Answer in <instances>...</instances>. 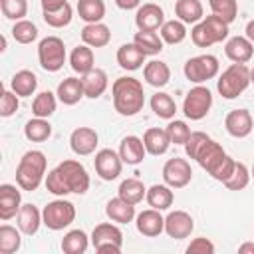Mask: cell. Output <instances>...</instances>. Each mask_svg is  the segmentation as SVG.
Instances as JSON below:
<instances>
[{"mask_svg": "<svg viewBox=\"0 0 254 254\" xmlns=\"http://www.w3.org/2000/svg\"><path fill=\"white\" fill-rule=\"evenodd\" d=\"M46 189L56 196H64L69 192L83 194L89 189V175L79 161L67 159L48 173Z\"/></svg>", "mask_w": 254, "mask_h": 254, "instance_id": "6da1fadb", "label": "cell"}, {"mask_svg": "<svg viewBox=\"0 0 254 254\" xmlns=\"http://www.w3.org/2000/svg\"><path fill=\"white\" fill-rule=\"evenodd\" d=\"M113 95V107L119 115L131 117L137 115L145 105V93L143 85L135 77H117L111 87Z\"/></svg>", "mask_w": 254, "mask_h": 254, "instance_id": "7a4b0ae2", "label": "cell"}, {"mask_svg": "<svg viewBox=\"0 0 254 254\" xmlns=\"http://www.w3.org/2000/svg\"><path fill=\"white\" fill-rule=\"evenodd\" d=\"M194 161H196L212 179H216V181H220V183H224V181L230 177V173H232V169H234V163H236L232 157L226 155V151L222 149V145L216 143L214 139H208V141L202 145V149L196 153Z\"/></svg>", "mask_w": 254, "mask_h": 254, "instance_id": "3957f363", "label": "cell"}, {"mask_svg": "<svg viewBox=\"0 0 254 254\" xmlns=\"http://www.w3.org/2000/svg\"><path fill=\"white\" fill-rule=\"evenodd\" d=\"M46 155L42 151H28L22 155L18 167H16V183L22 190H36L46 175Z\"/></svg>", "mask_w": 254, "mask_h": 254, "instance_id": "277c9868", "label": "cell"}, {"mask_svg": "<svg viewBox=\"0 0 254 254\" xmlns=\"http://www.w3.org/2000/svg\"><path fill=\"white\" fill-rule=\"evenodd\" d=\"M250 85V69L246 67V64H232L230 67H226L222 71V75L218 77L216 89L224 99H234L238 97L246 87Z\"/></svg>", "mask_w": 254, "mask_h": 254, "instance_id": "5b68a950", "label": "cell"}, {"mask_svg": "<svg viewBox=\"0 0 254 254\" xmlns=\"http://www.w3.org/2000/svg\"><path fill=\"white\" fill-rule=\"evenodd\" d=\"M42 220L50 230H64L75 220V206L69 200L58 198L44 206Z\"/></svg>", "mask_w": 254, "mask_h": 254, "instance_id": "8992f818", "label": "cell"}, {"mask_svg": "<svg viewBox=\"0 0 254 254\" xmlns=\"http://www.w3.org/2000/svg\"><path fill=\"white\" fill-rule=\"evenodd\" d=\"M91 244L99 254H119L123 246V232L111 222L97 224L91 232Z\"/></svg>", "mask_w": 254, "mask_h": 254, "instance_id": "52a82bcc", "label": "cell"}, {"mask_svg": "<svg viewBox=\"0 0 254 254\" xmlns=\"http://www.w3.org/2000/svg\"><path fill=\"white\" fill-rule=\"evenodd\" d=\"M38 60L46 71H58L65 64V46L58 36H48L38 46Z\"/></svg>", "mask_w": 254, "mask_h": 254, "instance_id": "ba28073f", "label": "cell"}, {"mask_svg": "<svg viewBox=\"0 0 254 254\" xmlns=\"http://www.w3.org/2000/svg\"><path fill=\"white\" fill-rule=\"evenodd\" d=\"M185 77L192 83H202L212 79L218 73V60L212 54H202V56H194L190 60H187L185 64Z\"/></svg>", "mask_w": 254, "mask_h": 254, "instance_id": "9c48e42d", "label": "cell"}, {"mask_svg": "<svg viewBox=\"0 0 254 254\" xmlns=\"http://www.w3.org/2000/svg\"><path fill=\"white\" fill-rule=\"evenodd\" d=\"M212 107V93L208 87L196 85L192 87L183 101V113L190 119V121H200L202 117H206V113Z\"/></svg>", "mask_w": 254, "mask_h": 254, "instance_id": "30bf717a", "label": "cell"}, {"mask_svg": "<svg viewBox=\"0 0 254 254\" xmlns=\"http://www.w3.org/2000/svg\"><path fill=\"white\" fill-rule=\"evenodd\" d=\"M192 179V169L185 159H169L163 167V181L165 185H169L171 189H183L190 183Z\"/></svg>", "mask_w": 254, "mask_h": 254, "instance_id": "8fae6325", "label": "cell"}, {"mask_svg": "<svg viewBox=\"0 0 254 254\" xmlns=\"http://www.w3.org/2000/svg\"><path fill=\"white\" fill-rule=\"evenodd\" d=\"M95 165V173L103 179V181H113L121 175V167H123V159L119 153H115L113 149H101L95 153L93 159Z\"/></svg>", "mask_w": 254, "mask_h": 254, "instance_id": "7c38bea8", "label": "cell"}, {"mask_svg": "<svg viewBox=\"0 0 254 254\" xmlns=\"http://www.w3.org/2000/svg\"><path fill=\"white\" fill-rule=\"evenodd\" d=\"M194 230V220L189 212L185 210H173L165 216V232L171 236V238H189L190 232Z\"/></svg>", "mask_w": 254, "mask_h": 254, "instance_id": "4fadbf2b", "label": "cell"}, {"mask_svg": "<svg viewBox=\"0 0 254 254\" xmlns=\"http://www.w3.org/2000/svg\"><path fill=\"white\" fill-rule=\"evenodd\" d=\"M97 141H99V137H97L95 129H91V127H77L69 135L71 151L75 155H81V157L91 155L95 151V147H97Z\"/></svg>", "mask_w": 254, "mask_h": 254, "instance_id": "5bb4252c", "label": "cell"}, {"mask_svg": "<svg viewBox=\"0 0 254 254\" xmlns=\"http://www.w3.org/2000/svg\"><path fill=\"white\" fill-rule=\"evenodd\" d=\"M135 24L139 30H161V26L165 24V12L159 4H143L135 14Z\"/></svg>", "mask_w": 254, "mask_h": 254, "instance_id": "9a60e30c", "label": "cell"}, {"mask_svg": "<svg viewBox=\"0 0 254 254\" xmlns=\"http://www.w3.org/2000/svg\"><path fill=\"white\" fill-rule=\"evenodd\" d=\"M22 206V194L14 185H0V218L2 220H10L14 216H18Z\"/></svg>", "mask_w": 254, "mask_h": 254, "instance_id": "2e32d148", "label": "cell"}, {"mask_svg": "<svg viewBox=\"0 0 254 254\" xmlns=\"http://www.w3.org/2000/svg\"><path fill=\"white\" fill-rule=\"evenodd\" d=\"M224 127H226L228 135H232L236 139L248 137L250 131H252V115H250V111L248 109H232L224 119Z\"/></svg>", "mask_w": 254, "mask_h": 254, "instance_id": "e0dca14e", "label": "cell"}, {"mask_svg": "<svg viewBox=\"0 0 254 254\" xmlns=\"http://www.w3.org/2000/svg\"><path fill=\"white\" fill-rule=\"evenodd\" d=\"M224 54L228 60H232L234 64H246L252 60L254 56V44L246 38V36H234L226 42L224 46Z\"/></svg>", "mask_w": 254, "mask_h": 254, "instance_id": "ac0fdd59", "label": "cell"}, {"mask_svg": "<svg viewBox=\"0 0 254 254\" xmlns=\"http://www.w3.org/2000/svg\"><path fill=\"white\" fill-rule=\"evenodd\" d=\"M137 230L143 236L155 238L161 232H165V218L161 216V210L157 208H149L137 214Z\"/></svg>", "mask_w": 254, "mask_h": 254, "instance_id": "d6986e66", "label": "cell"}, {"mask_svg": "<svg viewBox=\"0 0 254 254\" xmlns=\"http://www.w3.org/2000/svg\"><path fill=\"white\" fill-rule=\"evenodd\" d=\"M145 153H147V149H145L143 139H139L135 135L123 137V141L119 145V155H121L123 163H127V165H139L145 159Z\"/></svg>", "mask_w": 254, "mask_h": 254, "instance_id": "ffe728a7", "label": "cell"}, {"mask_svg": "<svg viewBox=\"0 0 254 254\" xmlns=\"http://www.w3.org/2000/svg\"><path fill=\"white\" fill-rule=\"evenodd\" d=\"M81 83H83L85 97L97 99L107 89V73L99 67H93V69H89L87 73L81 75Z\"/></svg>", "mask_w": 254, "mask_h": 254, "instance_id": "44dd1931", "label": "cell"}, {"mask_svg": "<svg viewBox=\"0 0 254 254\" xmlns=\"http://www.w3.org/2000/svg\"><path fill=\"white\" fill-rule=\"evenodd\" d=\"M81 40L89 48H103L111 40V32L105 24L95 22V24H85L81 30Z\"/></svg>", "mask_w": 254, "mask_h": 254, "instance_id": "7402d4cb", "label": "cell"}, {"mask_svg": "<svg viewBox=\"0 0 254 254\" xmlns=\"http://www.w3.org/2000/svg\"><path fill=\"white\" fill-rule=\"evenodd\" d=\"M143 77L149 85L153 87H165L171 79V69L165 62L161 60H151L149 64H145L143 67Z\"/></svg>", "mask_w": 254, "mask_h": 254, "instance_id": "603a6c76", "label": "cell"}, {"mask_svg": "<svg viewBox=\"0 0 254 254\" xmlns=\"http://www.w3.org/2000/svg\"><path fill=\"white\" fill-rule=\"evenodd\" d=\"M58 99L64 103V105H75L83 95V83L79 77H65L64 81H60L58 85Z\"/></svg>", "mask_w": 254, "mask_h": 254, "instance_id": "cb8c5ba5", "label": "cell"}, {"mask_svg": "<svg viewBox=\"0 0 254 254\" xmlns=\"http://www.w3.org/2000/svg\"><path fill=\"white\" fill-rule=\"evenodd\" d=\"M105 212H107V216H109L113 222H117V224H127V222H131V220L135 218V204L123 200V198L117 194L115 198H111V200L107 202Z\"/></svg>", "mask_w": 254, "mask_h": 254, "instance_id": "d4e9b609", "label": "cell"}, {"mask_svg": "<svg viewBox=\"0 0 254 254\" xmlns=\"http://www.w3.org/2000/svg\"><path fill=\"white\" fill-rule=\"evenodd\" d=\"M117 64L123 67V69H129V71H135L139 69L143 64H145V54L137 48V44H123L119 50H117Z\"/></svg>", "mask_w": 254, "mask_h": 254, "instance_id": "484cf974", "label": "cell"}, {"mask_svg": "<svg viewBox=\"0 0 254 254\" xmlns=\"http://www.w3.org/2000/svg\"><path fill=\"white\" fill-rule=\"evenodd\" d=\"M143 143H145L147 153H151V155H163V153H167V149H169V145H171V139H169L167 129L151 127V129L145 131Z\"/></svg>", "mask_w": 254, "mask_h": 254, "instance_id": "4316f807", "label": "cell"}, {"mask_svg": "<svg viewBox=\"0 0 254 254\" xmlns=\"http://www.w3.org/2000/svg\"><path fill=\"white\" fill-rule=\"evenodd\" d=\"M42 222H44L42 220V212L36 208V204H22L20 206V212H18V228L24 234H28V236L36 234Z\"/></svg>", "mask_w": 254, "mask_h": 254, "instance_id": "83f0119b", "label": "cell"}, {"mask_svg": "<svg viewBox=\"0 0 254 254\" xmlns=\"http://www.w3.org/2000/svg\"><path fill=\"white\" fill-rule=\"evenodd\" d=\"M38 87V77L34 71L30 69H20L14 73L12 81H10V89L18 95V97H30Z\"/></svg>", "mask_w": 254, "mask_h": 254, "instance_id": "f1b7e54d", "label": "cell"}, {"mask_svg": "<svg viewBox=\"0 0 254 254\" xmlns=\"http://www.w3.org/2000/svg\"><path fill=\"white\" fill-rule=\"evenodd\" d=\"M175 16L185 24H198L202 20V4L200 0H177Z\"/></svg>", "mask_w": 254, "mask_h": 254, "instance_id": "f546056e", "label": "cell"}, {"mask_svg": "<svg viewBox=\"0 0 254 254\" xmlns=\"http://www.w3.org/2000/svg\"><path fill=\"white\" fill-rule=\"evenodd\" d=\"M147 202L151 208H157V210H167L173 200H175V194L171 190L169 185H153L151 189H147V194H145Z\"/></svg>", "mask_w": 254, "mask_h": 254, "instance_id": "4dcf8cb0", "label": "cell"}, {"mask_svg": "<svg viewBox=\"0 0 254 254\" xmlns=\"http://www.w3.org/2000/svg\"><path fill=\"white\" fill-rule=\"evenodd\" d=\"M69 65L73 71H77L79 75L87 73L89 69L95 67V60H93V52L89 46H77L73 48V52L69 54Z\"/></svg>", "mask_w": 254, "mask_h": 254, "instance_id": "1f68e13d", "label": "cell"}, {"mask_svg": "<svg viewBox=\"0 0 254 254\" xmlns=\"http://www.w3.org/2000/svg\"><path fill=\"white\" fill-rule=\"evenodd\" d=\"M133 44H137V48L145 54V56H155L163 50V38L157 32H149V30H139L133 36Z\"/></svg>", "mask_w": 254, "mask_h": 254, "instance_id": "d6a6232c", "label": "cell"}, {"mask_svg": "<svg viewBox=\"0 0 254 254\" xmlns=\"http://www.w3.org/2000/svg\"><path fill=\"white\" fill-rule=\"evenodd\" d=\"M77 14L87 24L101 22L105 16V4L103 0H77Z\"/></svg>", "mask_w": 254, "mask_h": 254, "instance_id": "836d02e7", "label": "cell"}, {"mask_svg": "<svg viewBox=\"0 0 254 254\" xmlns=\"http://www.w3.org/2000/svg\"><path fill=\"white\" fill-rule=\"evenodd\" d=\"M151 109L155 111L157 117L161 119H173L175 113H177V103L175 99L165 93V91H157L153 97H151Z\"/></svg>", "mask_w": 254, "mask_h": 254, "instance_id": "e575fe53", "label": "cell"}, {"mask_svg": "<svg viewBox=\"0 0 254 254\" xmlns=\"http://www.w3.org/2000/svg\"><path fill=\"white\" fill-rule=\"evenodd\" d=\"M24 135L28 141H34V143H42L46 141L50 135H52V125L44 119V117H34L26 123L24 127Z\"/></svg>", "mask_w": 254, "mask_h": 254, "instance_id": "d590c367", "label": "cell"}, {"mask_svg": "<svg viewBox=\"0 0 254 254\" xmlns=\"http://www.w3.org/2000/svg\"><path fill=\"white\" fill-rule=\"evenodd\" d=\"M145 194H147V189L139 179H125L119 185V196L131 204L141 202L145 198Z\"/></svg>", "mask_w": 254, "mask_h": 254, "instance_id": "8d00e7d4", "label": "cell"}, {"mask_svg": "<svg viewBox=\"0 0 254 254\" xmlns=\"http://www.w3.org/2000/svg\"><path fill=\"white\" fill-rule=\"evenodd\" d=\"M159 32H161L163 42H165V44H171V46L181 44V42L187 38V26H185V22H181V20H167V22L161 26Z\"/></svg>", "mask_w": 254, "mask_h": 254, "instance_id": "74e56055", "label": "cell"}, {"mask_svg": "<svg viewBox=\"0 0 254 254\" xmlns=\"http://www.w3.org/2000/svg\"><path fill=\"white\" fill-rule=\"evenodd\" d=\"M62 250L65 254H83L87 250V234L83 230H69L62 238Z\"/></svg>", "mask_w": 254, "mask_h": 254, "instance_id": "f35d334b", "label": "cell"}, {"mask_svg": "<svg viewBox=\"0 0 254 254\" xmlns=\"http://www.w3.org/2000/svg\"><path fill=\"white\" fill-rule=\"evenodd\" d=\"M20 232L10 224H2L0 226V252L2 254H14V252L20 250V244H22Z\"/></svg>", "mask_w": 254, "mask_h": 254, "instance_id": "ab89813d", "label": "cell"}, {"mask_svg": "<svg viewBox=\"0 0 254 254\" xmlns=\"http://www.w3.org/2000/svg\"><path fill=\"white\" fill-rule=\"evenodd\" d=\"M56 111V95L52 91H42L36 95V99L32 101V113L36 117H44L48 119L52 113Z\"/></svg>", "mask_w": 254, "mask_h": 254, "instance_id": "60d3db41", "label": "cell"}, {"mask_svg": "<svg viewBox=\"0 0 254 254\" xmlns=\"http://www.w3.org/2000/svg\"><path fill=\"white\" fill-rule=\"evenodd\" d=\"M200 22L204 24V28H206V32H208V36H210V40L214 44H218V42H222V40L228 38V24L222 18H218V16L212 14V16L202 18Z\"/></svg>", "mask_w": 254, "mask_h": 254, "instance_id": "b9f144b4", "label": "cell"}, {"mask_svg": "<svg viewBox=\"0 0 254 254\" xmlns=\"http://www.w3.org/2000/svg\"><path fill=\"white\" fill-rule=\"evenodd\" d=\"M210 10L214 16L222 18L226 24L234 22V18L238 16V2L236 0H208Z\"/></svg>", "mask_w": 254, "mask_h": 254, "instance_id": "7bdbcfd3", "label": "cell"}, {"mask_svg": "<svg viewBox=\"0 0 254 254\" xmlns=\"http://www.w3.org/2000/svg\"><path fill=\"white\" fill-rule=\"evenodd\" d=\"M250 183V173H248V169H246V165L244 163H234V169H232V173H230V177L222 183L226 189H230V190H242V189H246V185Z\"/></svg>", "mask_w": 254, "mask_h": 254, "instance_id": "ee69618b", "label": "cell"}, {"mask_svg": "<svg viewBox=\"0 0 254 254\" xmlns=\"http://www.w3.org/2000/svg\"><path fill=\"white\" fill-rule=\"evenodd\" d=\"M12 36L18 44H32L38 38V28L30 20H18L12 28Z\"/></svg>", "mask_w": 254, "mask_h": 254, "instance_id": "f6af8a7d", "label": "cell"}, {"mask_svg": "<svg viewBox=\"0 0 254 254\" xmlns=\"http://www.w3.org/2000/svg\"><path fill=\"white\" fill-rule=\"evenodd\" d=\"M71 16H73L71 6L65 2V4H64L62 8H58V10L44 12V22H46L48 26H52V28H64V26H67V24L71 22Z\"/></svg>", "mask_w": 254, "mask_h": 254, "instance_id": "bcb514c9", "label": "cell"}, {"mask_svg": "<svg viewBox=\"0 0 254 254\" xmlns=\"http://www.w3.org/2000/svg\"><path fill=\"white\" fill-rule=\"evenodd\" d=\"M0 8L2 14L8 20H24V16L28 14V2L26 0H0Z\"/></svg>", "mask_w": 254, "mask_h": 254, "instance_id": "7dc6e473", "label": "cell"}, {"mask_svg": "<svg viewBox=\"0 0 254 254\" xmlns=\"http://www.w3.org/2000/svg\"><path fill=\"white\" fill-rule=\"evenodd\" d=\"M167 133H169L171 143H175V145H185V143L189 141V137H190L192 131L189 129V125H187L185 121L175 119V121H171V123L167 125Z\"/></svg>", "mask_w": 254, "mask_h": 254, "instance_id": "c3c4849f", "label": "cell"}, {"mask_svg": "<svg viewBox=\"0 0 254 254\" xmlns=\"http://www.w3.org/2000/svg\"><path fill=\"white\" fill-rule=\"evenodd\" d=\"M18 107H20L18 95L12 89H4L2 97H0V115L2 117H10V115H14L18 111Z\"/></svg>", "mask_w": 254, "mask_h": 254, "instance_id": "681fc988", "label": "cell"}, {"mask_svg": "<svg viewBox=\"0 0 254 254\" xmlns=\"http://www.w3.org/2000/svg\"><path fill=\"white\" fill-rule=\"evenodd\" d=\"M208 139H210V137H208L206 133H202V131H192L190 137H189V141L185 143V151H187V155H189L190 159H194L196 153L202 149V145H204Z\"/></svg>", "mask_w": 254, "mask_h": 254, "instance_id": "f907efd6", "label": "cell"}, {"mask_svg": "<svg viewBox=\"0 0 254 254\" xmlns=\"http://www.w3.org/2000/svg\"><path fill=\"white\" fill-rule=\"evenodd\" d=\"M190 38H192L194 46H198V48H208V46L214 44V42L210 40V36H208V32H206V28H204L202 22H198V24L192 26V30H190Z\"/></svg>", "mask_w": 254, "mask_h": 254, "instance_id": "816d5d0a", "label": "cell"}, {"mask_svg": "<svg viewBox=\"0 0 254 254\" xmlns=\"http://www.w3.org/2000/svg\"><path fill=\"white\" fill-rule=\"evenodd\" d=\"M187 252H189V254H212V252H214V244H212L208 238L200 236V238H194V240L189 244Z\"/></svg>", "mask_w": 254, "mask_h": 254, "instance_id": "f5cc1de1", "label": "cell"}, {"mask_svg": "<svg viewBox=\"0 0 254 254\" xmlns=\"http://www.w3.org/2000/svg\"><path fill=\"white\" fill-rule=\"evenodd\" d=\"M65 4V0H42V10L44 12H52V10H58Z\"/></svg>", "mask_w": 254, "mask_h": 254, "instance_id": "db71d44e", "label": "cell"}, {"mask_svg": "<svg viewBox=\"0 0 254 254\" xmlns=\"http://www.w3.org/2000/svg\"><path fill=\"white\" fill-rule=\"evenodd\" d=\"M115 4L121 8V10H133L141 4V0H115Z\"/></svg>", "mask_w": 254, "mask_h": 254, "instance_id": "11a10c76", "label": "cell"}, {"mask_svg": "<svg viewBox=\"0 0 254 254\" xmlns=\"http://www.w3.org/2000/svg\"><path fill=\"white\" fill-rule=\"evenodd\" d=\"M238 252H240V254H246V252L254 254V242H244V244L238 248Z\"/></svg>", "mask_w": 254, "mask_h": 254, "instance_id": "9f6ffc18", "label": "cell"}, {"mask_svg": "<svg viewBox=\"0 0 254 254\" xmlns=\"http://www.w3.org/2000/svg\"><path fill=\"white\" fill-rule=\"evenodd\" d=\"M246 38L254 44V20H250V22L246 24Z\"/></svg>", "mask_w": 254, "mask_h": 254, "instance_id": "6f0895ef", "label": "cell"}, {"mask_svg": "<svg viewBox=\"0 0 254 254\" xmlns=\"http://www.w3.org/2000/svg\"><path fill=\"white\" fill-rule=\"evenodd\" d=\"M250 83H254V67L250 69Z\"/></svg>", "mask_w": 254, "mask_h": 254, "instance_id": "680465c9", "label": "cell"}, {"mask_svg": "<svg viewBox=\"0 0 254 254\" xmlns=\"http://www.w3.org/2000/svg\"><path fill=\"white\" fill-rule=\"evenodd\" d=\"M250 177H254V167H252V173H250Z\"/></svg>", "mask_w": 254, "mask_h": 254, "instance_id": "91938a15", "label": "cell"}]
</instances>
